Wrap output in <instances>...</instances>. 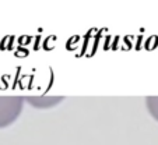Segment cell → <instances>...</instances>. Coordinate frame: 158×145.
Listing matches in <instances>:
<instances>
[{
    "label": "cell",
    "mask_w": 158,
    "mask_h": 145,
    "mask_svg": "<svg viewBox=\"0 0 158 145\" xmlns=\"http://www.w3.org/2000/svg\"><path fill=\"white\" fill-rule=\"evenodd\" d=\"M23 96H0V128L11 126L23 113Z\"/></svg>",
    "instance_id": "cell-1"
},
{
    "label": "cell",
    "mask_w": 158,
    "mask_h": 145,
    "mask_svg": "<svg viewBox=\"0 0 158 145\" xmlns=\"http://www.w3.org/2000/svg\"><path fill=\"white\" fill-rule=\"evenodd\" d=\"M146 107L152 119L158 123V96H147L146 98Z\"/></svg>",
    "instance_id": "cell-3"
},
{
    "label": "cell",
    "mask_w": 158,
    "mask_h": 145,
    "mask_svg": "<svg viewBox=\"0 0 158 145\" xmlns=\"http://www.w3.org/2000/svg\"><path fill=\"white\" fill-rule=\"evenodd\" d=\"M24 99L36 109H51L63 101V96H25Z\"/></svg>",
    "instance_id": "cell-2"
}]
</instances>
